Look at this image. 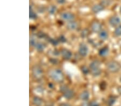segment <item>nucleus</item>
I'll list each match as a JSON object with an SVG mask.
<instances>
[{
  "mask_svg": "<svg viewBox=\"0 0 121 106\" xmlns=\"http://www.w3.org/2000/svg\"><path fill=\"white\" fill-rule=\"evenodd\" d=\"M33 103L36 106H42L43 103V100L38 96H35L33 99Z\"/></svg>",
  "mask_w": 121,
  "mask_h": 106,
  "instance_id": "2eb2a0df",
  "label": "nucleus"
},
{
  "mask_svg": "<svg viewBox=\"0 0 121 106\" xmlns=\"http://www.w3.org/2000/svg\"><path fill=\"white\" fill-rule=\"evenodd\" d=\"M107 68L109 72L116 73L118 72L121 69V65L117 61H110L107 63Z\"/></svg>",
  "mask_w": 121,
  "mask_h": 106,
  "instance_id": "7ed1b4c3",
  "label": "nucleus"
},
{
  "mask_svg": "<svg viewBox=\"0 0 121 106\" xmlns=\"http://www.w3.org/2000/svg\"><path fill=\"white\" fill-rule=\"evenodd\" d=\"M120 23L121 19L118 16H112L109 19V24L112 26H118L120 24Z\"/></svg>",
  "mask_w": 121,
  "mask_h": 106,
  "instance_id": "9d476101",
  "label": "nucleus"
},
{
  "mask_svg": "<svg viewBox=\"0 0 121 106\" xmlns=\"http://www.w3.org/2000/svg\"><path fill=\"white\" fill-rule=\"evenodd\" d=\"M116 99L115 96H110L107 100V105L108 106H112L116 102Z\"/></svg>",
  "mask_w": 121,
  "mask_h": 106,
  "instance_id": "a211bd4d",
  "label": "nucleus"
},
{
  "mask_svg": "<svg viewBox=\"0 0 121 106\" xmlns=\"http://www.w3.org/2000/svg\"><path fill=\"white\" fill-rule=\"evenodd\" d=\"M88 106H99V104L96 101H92L89 103Z\"/></svg>",
  "mask_w": 121,
  "mask_h": 106,
  "instance_id": "cd10ccee",
  "label": "nucleus"
},
{
  "mask_svg": "<svg viewBox=\"0 0 121 106\" xmlns=\"http://www.w3.org/2000/svg\"><path fill=\"white\" fill-rule=\"evenodd\" d=\"M79 54L81 56H86L88 53V48L85 43H81L79 47Z\"/></svg>",
  "mask_w": 121,
  "mask_h": 106,
  "instance_id": "0eeeda50",
  "label": "nucleus"
},
{
  "mask_svg": "<svg viewBox=\"0 0 121 106\" xmlns=\"http://www.w3.org/2000/svg\"><path fill=\"white\" fill-rule=\"evenodd\" d=\"M104 6H103L101 4H95L92 7V8H91V10H92L93 12L96 13L102 11L104 9Z\"/></svg>",
  "mask_w": 121,
  "mask_h": 106,
  "instance_id": "f8f14e48",
  "label": "nucleus"
},
{
  "mask_svg": "<svg viewBox=\"0 0 121 106\" xmlns=\"http://www.w3.org/2000/svg\"><path fill=\"white\" fill-rule=\"evenodd\" d=\"M48 41H49L52 45H53L54 46H58L59 45V40H56V39H52L50 38H48Z\"/></svg>",
  "mask_w": 121,
  "mask_h": 106,
  "instance_id": "4be33fe9",
  "label": "nucleus"
},
{
  "mask_svg": "<svg viewBox=\"0 0 121 106\" xmlns=\"http://www.w3.org/2000/svg\"><path fill=\"white\" fill-rule=\"evenodd\" d=\"M37 36L39 38H44L45 37V34L42 32H38V33L37 34Z\"/></svg>",
  "mask_w": 121,
  "mask_h": 106,
  "instance_id": "bb28decb",
  "label": "nucleus"
},
{
  "mask_svg": "<svg viewBox=\"0 0 121 106\" xmlns=\"http://www.w3.org/2000/svg\"><path fill=\"white\" fill-rule=\"evenodd\" d=\"M120 12L121 13V8H120Z\"/></svg>",
  "mask_w": 121,
  "mask_h": 106,
  "instance_id": "473e14b6",
  "label": "nucleus"
},
{
  "mask_svg": "<svg viewBox=\"0 0 121 106\" xmlns=\"http://www.w3.org/2000/svg\"><path fill=\"white\" fill-rule=\"evenodd\" d=\"M102 24L97 21H95L93 22L91 25V30L95 33H99L101 31H102Z\"/></svg>",
  "mask_w": 121,
  "mask_h": 106,
  "instance_id": "6e6552de",
  "label": "nucleus"
},
{
  "mask_svg": "<svg viewBox=\"0 0 121 106\" xmlns=\"http://www.w3.org/2000/svg\"><path fill=\"white\" fill-rule=\"evenodd\" d=\"M89 34H90V32H89L88 29L85 28L81 31V36L82 38H86L89 35Z\"/></svg>",
  "mask_w": 121,
  "mask_h": 106,
  "instance_id": "aec40b11",
  "label": "nucleus"
},
{
  "mask_svg": "<svg viewBox=\"0 0 121 106\" xmlns=\"http://www.w3.org/2000/svg\"><path fill=\"white\" fill-rule=\"evenodd\" d=\"M35 47L38 52L41 53V52H43L44 51V50L46 47V46L43 42H37L36 43V45H35Z\"/></svg>",
  "mask_w": 121,
  "mask_h": 106,
  "instance_id": "ddd939ff",
  "label": "nucleus"
},
{
  "mask_svg": "<svg viewBox=\"0 0 121 106\" xmlns=\"http://www.w3.org/2000/svg\"><path fill=\"white\" fill-rule=\"evenodd\" d=\"M60 90L63 93L64 97L67 99H71L74 95L73 90L72 89H69L65 85H63L60 86Z\"/></svg>",
  "mask_w": 121,
  "mask_h": 106,
  "instance_id": "20e7f679",
  "label": "nucleus"
},
{
  "mask_svg": "<svg viewBox=\"0 0 121 106\" xmlns=\"http://www.w3.org/2000/svg\"><path fill=\"white\" fill-rule=\"evenodd\" d=\"M101 63L99 61L95 60L91 63L89 65L91 74L93 76L97 77L101 74V70L99 68Z\"/></svg>",
  "mask_w": 121,
  "mask_h": 106,
  "instance_id": "f03ea898",
  "label": "nucleus"
},
{
  "mask_svg": "<svg viewBox=\"0 0 121 106\" xmlns=\"http://www.w3.org/2000/svg\"><path fill=\"white\" fill-rule=\"evenodd\" d=\"M81 70L82 71V72L83 74L85 75H88L89 72V69L86 66L82 67H81Z\"/></svg>",
  "mask_w": 121,
  "mask_h": 106,
  "instance_id": "b1692460",
  "label": "nucleus"
},
{
  "mask_svg": "<svg viewBox=\"0 0 121 106\" xmlns=\"http://www.w3.org/2000/svg\"></svg>",
  "mask_w": 121,
  "mask_h": 106,
  "instance_id": "72a5a7b5",
  "label": "nucleus"
},
{
  "mask_svg": "<svg viewBox=\"0 0 121 106\" xmlns=\"http://www.w3.org/2000/svg\"><path fill=\"white\" fill-rule=\"evenodd\" d=\"M57 2L59 4H64L66 2V0H57Z\"/></svg>",
  "mask_w": 121,
  "mask_h": 106,
  "instance_id": "c756f323",
  "label": "nucleus"
},
{
  "mask_svg": "<svg viewBox=\"0 0 121 106\" xmlns=\"http://www.w3.org/2000/svg\"><path fill=\"white\" fill-rule=\"evenodd\" d=\"M48 75L52 79L57 82H62L64 80V75L61 70L59 69H53L51 70Z\"/></svg>",
  "mask_w": 121,
  "mask_h": 106,
  "instance_id": "f257e3e1",
  "label": "nucleus"
},
{
  "mask_svg": "<svg viewBox=\"0 0 121 106\" xmlns=\"http://www.w3.org/2000/svg\"><path fill=\"white\" fill-rule=\"evenodd\" d=\"M29 17L31 19H36L37 18V15L32 9V7L30 6V11H29Z\"/></svg>",
  "mask_w": 121,
  "mask_h": 106,
  "instance_id": "6ab92c4d",
  "label": "nucleus"
},
{
  "mask_svg": "<svg viewBox=\"0 0 121 106\" xmlns=\"http://www.w3.org/2000/svg\"><path fill=\"white\" fill-rule=\"evenodd\" d=\"M66 27L70 31H74L77 30L78 27V23L74 21H70L66 25Z\"/></svg>",
  "mask_w": 121,
  "mask_h": 106,
  "instance_id": "9b49d317",
  "label": "nucleus"
},
{
  "mask_svg": "<svg viewBox=\"0 0 121 106\" xmlns=\"http://www.w3.org/2000/svg\"><path fill=\"white\" fill-rule=\"evenodd\" d=\"M29 42H30V45L31 46H34V47H35V45H36V43L37 42L36 40L34 38H30V41H29Z\"/></svg>",
  "mask_w": 121,
  "mask_h": 106,
  "instance_id": "393cba45",
  "label": "nucleus"
},
{
  "mask_svg": "<svg viewBox=\"0 0 121 106\" xmlns=\"http://www.w3.org/2000/svg\"><path fill=\"white\" fill-rule=\"evenodd\" d=\"M60 17H61V18L62 20L70 22V21L73 20V19L75 18V16L71 12H64L61 13V15H60Z\"/></svg>",
  "mask_w": 121,
  "mask_h": 106,
  "instance_id": "423d86ee",
  "label": "nucleus"
},
{
  "mask_svg": "<svg viewBox=\"0 0 121 106\" xmlns=\"http://www.w3.org/2000/svg\"><path fill=\"white\" fill-rule=\"evenodd\" d=\"M56 10H57L56 7L55 6V5H51V6L48 7V12L50 13V14L53 15L56 12Z\"/></svg>",
  "mask_w": 121,
  "mask_h": 106,
  "instance_id": "412c9836",
  "label": "nucleus"
},
{
  "mask_svg": "<svg viewBox=\"0 0 121 106\" xmlns=\"http://www.w3.org/2000/svg\"><path fill=\"white\" fill-rule=\"evenodd\" d=\"M117 91L118 93L121 95V86H119L117 88Z\"/></svg>",
  "mask_w": 121,
  "mask_h": 106,
  "instance_id": "2f4dec72",
  "label": "nucleus"
},
{
  "mask_svg": "<svg viewBox=\"0 0 121 106\" xmlns=\"http://www.w3.org/2000/svg\"><path fill=\"white\" fill-rule=\"evenodd\" d=\"M109 48L107 47H104L101 48L99 51V54L102 57L106 56L109 54Z\"/></svg>",
  "mask_w": 121,
  "mask_h": 106,
  "instance_id": "4468645a",
  "label": "nucleus"
},
{
  "mask_svg": "<svg viewBox=\"0 0 121 106\" xmlns=\"http://www.w3.org/2000/svg\"><path fill=\"white\" fill-rule=\"evenodd\" d=\"M114 34L117 36H121V25H119L116 27L114 31Z\"/></svg>",
  "mask_w": 121,
  "mask_h": 106,
  "instance_id": "5701e85b",
  "label": "nucleus"
},
{
  "mask_svg": "<svg viewBox=\"0 0 121 106\" xmlns=\"http://www.w3.org/2000/svg\"><path fill=\"white\" fill-rule=\"evenodd\" d=\"M58 40H59V41H60L62 43H64V42H66V39L65 37V36L64 35H60L59 36V39H58Z\"/></svg>",
  "mask_w": 121,
  "mask_h": 106,
  "instance_id": "a878e982",
  "label": "nucleus"
},
{
  "mask_svg": "<svg viewBox=\"0 0 121 106\" xmlns=\"http://www.w3.org/2000/svg\"><path fill=\"white\" fill-rule=\"evenodd\" d=\"M99 37L102 40H106L108 39V34L106 31L102 30L99 33Z\"/></svg>",
  "mask_w": 121,
  "mask_h": 106,
  "instance_id": "dca6fc26",
  "label": "nucleus"
},
{
  "mask_svg": "<svg viewBox=\"0 0 121 106\" xmlns=\"http://www.w3.org/2000/svg\"><path fill=\"white\" fill-rule=\"evenodd\" d=\"M32 74L35 79H41L43 76V71L40 67L35 65L32 68Z\"/></svg>",
  "mask_w": 121,
  "mask_h": 106,
  "instance_id": "39448f33",
  "label": "nucleus"
},
{
  "mask_svg": "<svg viewBox=\"0 0 121 106\" xmlns=\"http://www.w3.org/2000/svg\"><path fill=\"white\" fill-rule=\"evenodd\" d=\"M60 54H61L62 58L65 60H69L71 59L72 56V52L67 49H65V48H64L61 50L60 51Z\"/></svg>",
  "mask_w": 121,
  "mask_h": 106,
  "instance_id": "1a4fd4ad",
  "label": "nucleus"
},
{
  "mask_svg": "<svg viewBox=\"0 0 121 106\" xmlns=\"http://www.w3.org/2000/svg\"><path fill=\"white\" fill-rule=\"evenodd\" d=\"M80 98L83 101H87L88 100L89 98V93L88 91L85 90V91L82 92L80 95Z\"/></svg>",
  "mask_w": 121,
  "mask_h": 106,
  "instance_id": "f3484780",
  "label": "nucleus"
},
{
  "mask_svg": "<svg viewBox=\"0 0 121 106\" xmlns=\"http://www.w3.org/2000/svg\"><path fill=\"white\" fill-rule=\"evenodd\" d=\"M48 86L49 87V88H54V85L52 83H51V82H50V83L48 84Z\"/></svg>",
  "mask_w": 121,
  "mask_h": 106,
  "instance_id": "7c9ffc66",
  "label": "nucleus"
},
{
  "mask_svg": "<svg viewBox=\"0 0 121 106\" xmlns=\"http://www.w3.org/2000/svg\"><path fill=\"white\" fill-rule=\"evenodd\" d=\"M59 106H72L68 103H61L60 104Z\"/></svg>",
  "mask_w": 121,
  "mask_h": 106,
  "instance_id": "c85d7f7f",
  "label": "nucleus"
}]
</instances>
